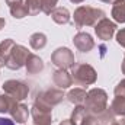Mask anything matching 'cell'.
Listing matches in <instances>:
<instances>
[{
  "instance_id": "obj_13",
  "label": "cell",
  "mask_w": 125,
  "mask_h": 125,
  "mask_svg": "<svg viewBox=\"0 0 125 125\" xmlns=\"http://www.w3.org/2000/svg\"><path fill=\"white\" fill-rule=\"evenodd\" d=\"M25 67H26L28 74H38V73H41L44 70V61L38 55L29 54L28 58H26V62H25Z\"/></svg>"
},
{
  "instance_id": "obj_30",
  "label": "cell",
  "mask_w": 125,
  "mask_h": 125,
  "mask_svg": "<svg viewBox=\"0 0 125 125\" xmlns=\"http://www.w3.org/2000/svg\"><path fill=\"white\" fill-rule=\"evenodd\" d=\"M60 125H76L71 119H62L61 122H60Z\"/></svg>"
},
{
  "instance_id": "obj_34",
  "label": "cell",
  "mask_w": 125,
  "mask_h": 125,
  "mask_svg": "<svg viewBox=\"0 0 125 125\" xmlns=\"http://www.w3.org/2000/svg\"><path fill=\"white\" fill-rule=\"evenodd\" d=\"M100 1H103V3H114L115 0H100Z\"/></svg>"
},
{
  "instance_id": "obj_28",
  "label": "cell",
  "mask_w": 125,
  "mask_h": 125,
  "mask_svg": "<svg viewBox=\"0 0 125 125\" xmlns=\"http://www.w3.org/2000/svg\"><path fill=\"white\" fill-rule=\"evenodd\" d=\"M0 125H15V121L9 118H0Z\"/></svg>"
},
{
  "instance_id": "obj_29",
  "label": "cell",
  "mask_w": 125,
  "mask_h": 125,
  "mask_svg": "<svg viewBox=\"0 0 125 125\" xmlns=\"http://www.w3.org/2000/svg\"><path fill=\"white\" fill-rule=\"evenodd\" d=\"M6 3L9 4V7H12V6H15V4H21L22 0H6Z\"/></svg>"
},
{
  "instance_id": "obj_2",
  "label": "cell",
  "mask_w": 125,
  "mask_h": 125,
  "mask_svg": "<svg viewBox=\"0 0 125 125\" xmlns=\"http://www.w3.org/2000/svg\"><path fill=\"white\" fill-rule=\"evenodd\" d=\"M108 94L103 89L94 87L92 90L87 92L86 100H84V108L90 115H100L102 112H105L108 109Z\"/></svg>"
},
{
  "instance_id": "obj_25",
  "label": "cell",
  "mask_w": 125,
  "mask_h": 125,
  "mask_svg": "<svg viewBox=\"0 0 125 125\" xmlns=\"http://www.w3.org/2000/svg\"><path fill=\"white\" fill-rule=\"evenodd\" d=\"M97 124H99V119H97V116L87 114V115L84 116V119L82 121V124H80V125H97Z\"/></svg>"
},
{
  "instance_id": "obj_1",
  "label": "cell",
  "mask_w": 125,
  "mask_h": 125,
  "mask_svg": "<svg viewBox=\"0 0 125 125\" xmlns=\"http://www.w3.org/2000/svg\"><path fill=\"white\" fill-rule=\"evenodd\" d=\"M103 18L105 12L102 9H96L92 6H80L74 10V23L77 29L83 26H94Z\"/></svg>"
},
{
  "instance_id": "obj_10",
  "label": "cell",
  "mask_w": 125,
  "mask_h": 125,
  "mask_svg": "<svg viewBox=\"0 0 125 125\" xmlns=\"http://www.w3.org/2000/svg\"><path fill=\"white\" fill-rule=\"evenodd\" d=\"M10 116L13 118L15 122L18 124H25L28 121V116H29V109L26 105L21 103V102H13L10 111H9Z\"/></svg>"
},
{
  "instance_id": "obj_20",
  "label": "cell",
  "mask_w": 125,
  "mask_h": 125,
  "mask_svg": "<svg viewBox=\"0 0 125 125\" xmlns=\"http://www.w3.org/2000/svg\"><path fill=\"white\" fill-rule=\"evenodd\" d=\"M25 9L28 12V15L35 16L39 12H42V4L41 0H25Z\"/></svg>"
},
{
  "instance_id": "obj_27",
  "label": "cell",
  "mask_w": 125,
  "mask_h": 125,
  "mask_svg": "<svg viewBox=\"0 0 125 125\" xmlns=\"http://www.w3.org/2000/svg\"><path fill=\"white\" fill-rule=\"evenodd\" d=\"M109 125H125V116H115Z\"/></svg>"
},
{
  "instance_id": "obj_36",
  "label": "cell",
  "mask_w": 125,
  "mask_h": 125,
  "mask_svg": "<svg viewBox=\"0 0 125 125\" xmlns=\"http://www.w3.org/2000/svg\"><path fill=\"white\" fill-rule=\"evenodd\" d=\"M0 67H1V65H0Z\"/></svg>"
},
{
  "instance_id": "obj_18",
  "label": "cell",
  "mask_w": 125,
  "mask_h": 125,
  "mask_svg": "<svg viewBox=\"0 0 125 125\" xmlns=\"http://www.w3.org/2000/svg\"><path fill=\"white\" fill-rule=\"evenodd\" d=\"M109 109L112 111V114H114L115 116H125V97L116 96V97L112 100Z\"/></svg>"
},
{
  "instance_id": "obj_21",
  "label": "cell",
  "mask_w": 125,
  "mask_h": 125,
  "mask_svg": "<svg viewBox=\"0 0 125 125\" xmlns=\"http://www.w3.org/2000/svg\"><path fill=\"white\" fill-rule=\"evenodd\" d=\"M9 9H10V15H12L15 19H22V18L28 16V12H26L23 3H21V4H15V6H12V7H9Z\"/></svg>"
},
{
  "instance_id": "obj_32",
  "label": "cell",
  "mask_w": 125,
  "mask_h": 125,
  "mask_svg": "<svg viewBox=\"0 0 125 125\" xmlns=\"http://www.w3.org/2000/svg\"><path fill=\"white\" fill-rule=\"evenodd\" d=\"M71 3H76V4H79V3H83L84 0H70Z\"/></svg>"
},
{
  "instance_id": "obj_16",
  "label": "cell",
  "mask_w": 125,
  "mask_h": 125,
  "mask_svg": "<svg viewBox=\"0 0 125 125\" xmlns=\"http://www.w3.org/2000/svg\"><path fill=\"white\" fill-rule=\"evenodd\" d=\"M86 96H87V92H86V90H83V89H80V87H76V89L70 90L65 97L68 99V102H71V103H74V105L77 106V105H83V103H84Z\"/></svg>"
},
{
  "instance_id": "obj_9",
  "label": "cell",
  "mask_w": 125,
  "mask_h": 125,
  "mask_svg": "<svg viewBox=\"0 0 125 125\" xmlns=\"http://www.w3.org/2000/svg\"><path fill=\"white\" fill-rule=\"evenodd\" d=\"M73 44L74 47L80 51V52H89L92 51L94 47L93 38L87 33V32H79L74 38H73Z\"/></svg>"
},
{
  "instance_id": "obj_23",
  "label": "cell",
  "mask_w": 125,
  "mask_h": 125,
  "mask_svg": "<svg viewBox=\"0 0 125 125\" xmlns=\"http://www.w3.org/2000/svg\"><path fill=\"white\" fill-rule=\"evenodd\" d=\"M57 3H58V0H41L42 12L45 15H51V12L57 7Z\"/></svg>"
},
{
  "instance_id": "obj_33",
  "label": "cell",
  "mask_w": 125,
  "mask_h": 125,
  "mask_svg": "<svg viewBox=\"0 0 125 125\" xmlns=\"http://www.w3.org/2000/svg\"><path fill=\"white\" fill-rule=\"evenodd\" d=\"M121 68H122V73L125 74V55H124V61H122V67Z\"/></svg>"
},
{
  "instance_id": "obj_24",
  "label": "cell",
  "mask_w": 125,
  "mask_h": 125,
  "mask_svg": "<svg viewBox=\"0 0 125 125\" xmlns=\"http://www.w3.org/2000/svg\"><path fill=\"white\" fill-rule=\"evenodd\" d=\"M114 93L115 96H119V97H125V79L124 80H121L116 86H115V89H114Z\"/></svg>"
},
{
  "instance_id": "obj_4",
  "label": "cell",
  "mask_w": 125,
  "mask_h": 125,
  "mask_svg": "<svg viewBox=\"0 0 125 125\" xmlns=\"http://www.w3.org/2000/svg\"><path fill=\"white\" fill-rule=\"evenodd\" d=\"M71 79L73 82H76L77 84L80 86H89V84H93L97 79V74H96V70H94L92 65L89 64H84V62H79V64H74L71 67Z\"/></svg>"
},
{
  "instance_id": "obj_19",
  "label": "cell",
  "mask_w": 125,
  "mask_h": 125,
  "mask_svg": "<svg viewBox=\"0 0 125 125\" xmlns=\"http://www.w3.org/2000/svg\"><path fill=\"white\" fill-rule=\"evenodd\" d=\"M87 114H89V112L86 111V108H84V106L77 105V106L74 108V111L71 112V121H73L76 125H80V124H82V121L84 119V116H86Z\"/></svg>"
},
{
  "instance_id": "obj_31",
  "label": "cell",
  "mask_w": 125,
  "mask_h": 125,
  "mask_svg": "<svg viewBox=\"0 0 125 125\" xmlns=\"http://www.w3.org/2000/svg\"><path fill=\"white\" fill-rule=\"evenodd\" d=\"M4 25H6V21H4L3 18H0V31L4 28Z\"/></svg>"
},
{
  "instance_id": "obj_5",
  "label": "cell",
  "mask_w": 125,
  "mask_h": 125,
  "mask_svg": "<svg viewBox=\"0 0 125 125\" xmlns=\"http://www.w3.org/2000/svg\"><path fill=\"white\" fill-rule=\"evenodd\" d=\"M3 90L4 93L9 94L13 100L16 102H22L23 99L28 97L29 94V87L28 84H25L23 82H19V80H7L3 83Z\"/></svg>"
},
{
  "instance_id": "obj_15",
  "label": "cell",
  "mask_w": 125,
  "mask_h": 125,
  "mask_svg": "<svg viewBox=\"0 0 125 125\" xmlns=\"http://www.w3.org/2000/svg\"><path fill=\"white\" fill-rule=\"evenodd\" d=\"M112 18L118 23H125V0H115L112 4Z\"/></svg>"
},
{
  "instance_id": "obj_11",
  "label": "cell",
  "mask_w": 125,
  "mask_h": 125,
  "mask_svg": "<svg viewBox=\"0 0 125 125\" xmlns=\"http://www.w3.org/2000/svg\"><path fill=\"white\" fill-rule=\"evenodd\" d=\"M52 82H54V84H55L58 89H68V87L73 84L71 74H70L67 70H62V68H58V70L54 71V74H52Z\"/></svg>"
},
{
  "instance_id": "obj_22",
  "label": "cell",
  "mask_w": 125,
  "mask_h": 125,
  "mask_svg": "<svg viewBox=\"0 0 125 125\" xmlns=\"http://www.w3.org/2000/svg\"><path fill=\"white\" fill-rule=\"evenodd\" d=\"M13 102H16V100H13L9 94H0V114H4V112H9L10 111V108H12V105H13Z\"/></svg>"
},
{
  "instance_id": "obj_35",
  "label": "cell",
  "mask_w": 125,
  "mask_h": 125,
  "mask_svg": "<svg viewBox=\"0 0 125 125\" xmlns=\"http://www.w3.org/2000/svg\"><path fill=\"white\" fill-rule=\"evenodd\" d=\"M97 125H100V124H97Z\"/></svg>"
},
{
  "instance_id": "obj_8",
  "label": "cell",
  "mask_w": 125,
  "mask_h": 125,
  "mask_svg": "<svg viewBox=\"0 0 125 125\" xmlns=\"http://www.w3.org/2000/svg\"><path fill=\"white\" fill-rule=\"evenodd\" d=\"M115 31H116V23L106 19V18H103L102 21H99L94 25V32H96L97 38L102 39V41L112 39V36L115 35Z\"/></svg>"
},
{
  "instance_id": "obj_12",
  "label": "cell",
  "mask_w": 125,
  "mask_h": 125,
  "mask_svg": "<svg viewBox=\"0 0 125 125\" xmlns=\"http://www.w3.org/2000/svg\"><path fill=\"white\" fill-rule=\"evenodd\" d=\"M31 115L33 118V125H52V116L51 112L38 109L36 106H32Z\"/></svg>"
},
{
  "instance_id": "obj_26",
  "label": "cell",
  "mask_w": 125,
  "mask_h": 125,
  "mask_svg": "<svg viewBox=\"0 0 125 125\" xmlns=\"http://www.w3.org/2000/svg\"><path fill=\"white\" fill-rule=\"evenodd\" d=\"M115 39H116L118 45H121V47H124L125 48V28H122V29H119V31L116 32Z\"/></svg>"
},
{
  "instance_id": "obj_17",
  "label": "cell",
  "mask_w": 125,
  "mask_h": 125,
  "mask_svg": "<svg viewBox=\"0 0 125 125\" xmlns=\"http://www.w3.org/2000/svg\"><path fill=\"white\" fill-rule=\"evenodd\" d=\"M29 45L33 50H42L47 45V36L42 32H35L29 36Z\"/></svg>"
},
{
  "instance_id": "obj_14",
  "label": "cell",
  "mask_w": 125,
  "mask_h": 125,
  "mask_svg": "<svg viewBox=\"0 0 125 125\" xmlns=\"http://www.w3.org/2000/svg\"><path fill=\"white\" fill-rule=\"evenodd\" d=\"M51 19H52L55 23H58V25H67V23L70 22L71 16H70V12H68L65 7L58 6V7H55V9L51 12Z\"/></svg>"
},
{
  "instance_id": "obj_7",
  "label": "cell",
  "mask_w": 125,
  "mask_h": 125,
  "mask_svg": "<svg viewBox=\"0 0 125 125\" xmlns=\"http://www.w3.org/2000/svg\"><path fill=\"white\" fill-rule=\"evenodd\" d=\"M29 54L31 52L28 51L26 47L16 44L13 47V50H12V52H10V55H9V58H7L4 67H7L9 70H19V68H22L25 65L26 58H28Z\"/></svg>"
},
{
  "instance_id": "obj_3",
  "label": "cell",
  "mask_w": 125,
  "mask_h": 125,
  "mask_svg": "<svg viewBox=\"0 0 125 125\" xmlns=\"http://www.w3.org/2000/svg\"><path fill=\"white\" fill-rule=\"evenodd\" d=\"M64 97L65 96L62 93V90H60V89H47V90L39 92V93L36 94L33 106H36L38 109L51 112L54 106H57L58 103H61Z\"/></svg>"
},
{
  "instance_id": "obj_6",
  "label": "cell",
  "mask_w": 125,
  "mask_h": 125,
  "mask_svg": "<svg viewBox=\"0 0 125 125\" xmlns=\"http://www.w3.org/2000/svg\"><path fill=\"white\" fill-rule=\"evenodd\" d=\"M51 62L54 65H57L58 68L67 70V68H71L76 64V60H74V54L70 48L60 47L51 54Z\"/></svg>"
}]
</instances>
